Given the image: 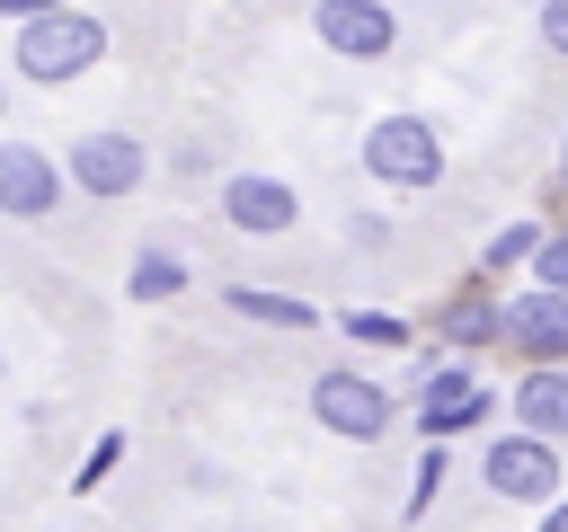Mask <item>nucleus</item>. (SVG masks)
Returning <instances> with one entry per match:
<instances>
[{
    "label": "nucleus",
    "instance_id": "4468645a",
    "mask_svg": "<svg viewBox=\"0 0 568 532\" xmlns=\"http://www.w3.org/2000/svg\"><path fill=\"white\" fill-rule=\"evenodd\" d=\"M479 417H488V390H462V399H444V408H417L426 443H444V434H462V426H479Z\"/></svg>",
    "mask_w": 568,
    "mask_h": 532
},
{
    "label": "nucleus",
    "instance_id": "6e6552de",
    "mask_svg": "<svg viewBox=\"0 0 568 532\" xmlns=\"http://www.w3.org/2000/svg\"><path fill=\"white\" fill-rule=\"evenodd\" d=\"M53 204H62V160L36 151V142H0V213L44 222Z\"/></svg>",
    "mask_w": 568,
    "mask_h": 532
},
{
    "label": "nucleus",
    "instance_id": "f3484780",
    "mask_svg": "<svg viewBox=\"0 0 568 532\" xmlns=\"http://www.w3.org/2000/svg\"><path fill=\"white\" fill-rule=\"evenodd\" d=\"M532 239H541L532 222H515V231H497V239H488V275H497V266H515V257H532Z\"/></svg>",
    "mask_w": 568,
    "mask_h": 532
},
{
    "label": "nucleus",
    "instance_id": "412c9836",
    "mask_svg": "<svg viewBox=\"0 0 568 532\" xmlns=\"http://www.w3.org/2000/svg\"><path fill=\"white\" fill-rule=\"evenodd\" d=\"M541 532H568V497H550V514H541Z\"/></svg>",
    "mask_w": 568,
    "mask_h": 532
},
{
    "label": "nucleus",
    "instance_id": "f03ea898",
    "mask_svg": "<svg viewBox=\"0 0 568 532\" xmlns=\"http://www.w3.org/2000/svg\"><path fill=\"white\" fill-rule=\"evenodd\" d=\"M364 168H373L382 186H435V177H444V133H435L426 115H382V124L364 133Z\"/></svg>",
    "mask_w": 568,
    "mask_h": 532
},
{
    "label": "nucleus",
    "instance_id": "6ab92c4d",
    "mask_svg": "<svg viewBox=\"0 0 568 532\" xmlns=\"http://www.w3.org/2000/svg\"><path fill=\"white\" fill-rule=\"evenodd\" d=\"M541 44L568 53V0H541Z\"/></svg>",
    "mask_w": 568,
    "mask_h": 532
},
{
    "label": "nucleus",
    "instance_id": "1a4fd4ad",
    "mask_svg": "<svg viewBox=\"0 0 568 532\" xmlns=\"http://www.w3.org/2000/svg\"><path fill=\"white\" fill-rule=\"evenodd\" d=\"M142 168H151V160H142L133 133H80V142H71V186H80V195H133Z\"/></svg>",
    "mask_w": 568,
    "mask_h": 532
},
{
    "label": "nucleus",
    "instance_id": "aec40b11",
    "mask_svg": "<svg viewBox=\"0 0 568 532\" xmlns=\"http://www.w3.org/2000/svg\"><path fill=\"white\" fill-rule=\"evenodd\" d=\"M36 9H71V0H0V18H36Z\"/></svg>",
    "mask_w": 568,
    "mask_h": 532
},
{
    "label": "nucleus",
    "instance_id": "2eb2a0df",
    "mask_svg": "<svg viewBox=\"0 0 568 532\" xmlns=\"http://www.w3.org/2000/svg\"><path fill=\"white\" fill-rule=\"evenodd\" d=\"M532 275H541V293L568 301V231H541V239H532Z\"/></svg>",
    "mask_w": 568,
    "mask_h": 532
},
{
    "label": "nucleus",
    "instance_id": "ddd939ff",
    "mask_svg": "<svg viewBox=\"0 0 568 532\" xmlns=\"http://www.w3.org/2000/svg\"><path fill=\"white\" fill-rule=\"evenodd\" d=\"M178 284H186V266H178L169 248H142V257H133V301H169Z\"/></svg>",
    "mask_w": 568,
    "mask_h": 532
},
{
    "label": "nucleus",
    "instance_id": "39448f33",
    "mask_svg": "<svg viewBox=\"0 0 568 532\" xmlns=\"http://www.w3.org/2000/svg\"><path fill=\"white\" fill-rule=\"evenodd\" d=\"M497 346H515L524 364H568V301L541 293V284L497 301Z\"/></svg>",
    "mask_w": 568,
    "mask_h": 532
},
{
    "label": "nucleus",
    "instance_id": "5701e85b",
    "mask_svg": "<svg viewBox=\"0 0 568 532\" xmlns=\"http://www.w3.org/2000/svg\"><path fill=\"white\" fill-rule=\"evenodd\" d=\"M0 98H9V89H0Z\"/></svg>",
    "mask_w": 568,
    "mask_h": 532
},
{
    "label": "nucleus",
    "instance_id": "20e7f679",
    "mask_svg": "<svg viewBox=\"0 0 568 532\" xmlns=\"http://www.w3.org/2000/svg\"><path fill=\"white\" fill-rule=\"evenodd\" d=\"M311 417H320L328 434H346V443H373V434L390 426V390H382L373 372H320V381H311Z\"/></svg>",
    "mask_w": 568,
    "mask_h": 532
},
{
    "label": "nucleus",
    "instance_id": "0eeeda50",
    "mask_svg": "<svg viewBox=\"0 0 568 532\" xmlns=\"http://www.w3.org/2000/svg\"><path fill=\"white\" fill-rule=\"evenodd\" d=\"M311 27H320V44L346 53V62H382V53L399 44V18H390L382 0H320Z\"/></svg>",
    "mask_w": 568,
    "mask_h": 532
},
{
    "label": "nucleus",
    "instance_id": "f8f14e48",
    "mask_svg": "<svg viewBox=\"0 0 568 532\" xmlns=\"http://www.w3.org/2000/svg\"><path fill=\"white\" fill-rule=\"evenodd\" d=\"M231 310L240 319H266V328H320V310L293 301V293H275V284H231Z\"/></svg>",
    "mask_w": 568,
    "mask_h": 532
},
{
    "label": "nucleus",
    "instance_id": "423d86ee",
    "mask_svg": "<svg viewBox=\"0 0 568 532\" xmlns=\"http://www.w3.org/2000/svg\"><path fill=\"white\" fill-rule=\"evenodd\" d=\"M222 222H231V231H248V239H284V231L302 222V195H293L284 177L240 168V177H222Z\"/></svg>",
    "mask_w": 568,
    "mask_h": 532
},
{
    "label": "nucleus",
    "instance_id": "f257e3e1",
    "mask_svg": "<svg viewBox=\"0 0 568 532\" xmlns=\"http://www.w3.org/2000/svg\"><path fill=\"white\" fill-rule=\"evenodd\" d=\"M98 53H106V18H89V9H36V18H18V71L27 80H80Z\"/></svg>",
    "mask_w": 568,
    "mask_h": 532
},
{
    "label": "nucleus",
    "instance_id": "7ed1b4c3",
    "mask_svg": "<svg viewBox=\"0 0 568 532\" xmlns=\"http://www.w3.org/2000/svg\"><path fill=\"white\" fill-rule=\"evenodd\" d=\"M479 479H488V497H506V505H550V497H559V443H541V434H497V443L479 452Z\"/></svg>",
    "mask_w": 568,
    "mask_h": 532
},
{
    "label": "nucleus",
    "instance_id": "9b49d317",
    "mask_svg": "<svg viewBox=\"0 0 568 532\" xmlns=\"http://www.w3.org/2000/svg\"><path fill=\"white\" fill-rule=\"evenodd\" d=\"M435 337H444V346H462V355H470V346H497V301H488V293L444 301V310H435Z\"/></svg>",
    "mask_w": 568,
    "mask_h": 532
},
{
    "label": "nucleus",
    "instance_id": "9d476101",
    "mask_svg": "<svg viewBox=\"0 0 568 532\" xmlns=\"http://www.w3.org/2000/svg\"><path fill=\"white\" fill-rule=\"evenodd\" d=\"M515 434L568 443V364H532V372L515 381Z\"/></svg>",
    "mask_w": 568,
    "mask_h": 532
},
{
    "label": "nucleus",
    "instance_id": "a211bd4d",
    "mask_svg": "<svg viewBox=\"0 0 568 532\" xmlns=\"http://www.w3.org/2000/svg\"><path fill=\"white\" fill-rule=\"evenodd\" d=\"M346 337H364V346H399L408 328H399V319H382V310H346Z\"/></svg>",
    "mask_w": 568,
    "mask_h": 532
},
{
    "label": "nucleus",
    "instance_id": "4be33fe9",
    "mask_svg": "<svg viewBox=\"0 0 568 532\" xmlns=\"http://www.w3.org/2000/svg\"><path fill=\"white\" fill-rule=\"evenodd\" d=\"M559 168H568V142H559Z\"/></svg>",
    "mask_w": 568,
    "mask_h": 532
},
{
    "label": "nucleus",
    "instance_id": "dca6fc26",
    "mask_svg": "<svg viewBox=\"0 0 568 532\" xmlns=\"http://www.w3.org/2000/svg\"><path fill=\"white\" fill-rule=\"evenodd\" d=\"M435 488H444V443H426V452H417V479H408V514H426V505H435Z\"/></svg>",
    "mask_w": 568,
    "mask_h": 532
}]
</instances>
